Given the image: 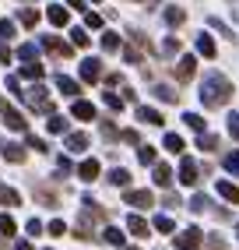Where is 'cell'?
Segmentation results:
<instances>
[{
    "label": "cell",
    "instance_id": "836d02e7",
    "mask_svg": "<svg viewBox=\"0 0 239 250\" xmlns=\"http://www.w3.org/2000/svg\"><path fill=\"white\" fill-rule=\"evenodd\" d=\"M0 236H14V219L11 215H0Z\"/></svg>",
    "mask_w": 239,
    "mask_h": 250
},
{
    "label": "cell",
    "instance_id": "7bdbcfd3",
    "mask_svg": "<svg viewBox=\"0 0 239 250\" xmlns=\"http://www.w3.org/2000/svg\"><path fill=\"white\" fill-rule=\"evenodd\" d=\"M225 169H232V173H239V152H232V155H225Z\"/></svg>",
    "mask_w": 239,
    "mask_h": 250
},
{
    "label": "cell",
    "instance_id": "7402d4cb",
    "mask_svg": "<svg viewBox=\"0 0 239 250\" xmlns=\"http://www.w3.org/2000/svg\"><path fill=\"white\" fill-rule=\"evenodd\" d=\"M18 21H21L25 28H36V25H39V11H32V7H25V11L18 14Z\"/></svg>",
    "mask_w": 239,
    "mask_h": 250
},
{
    "label": "cell",
    "instance_id": "6f0895ef",
    "mask_svg": "<svg viewBox=\"0 0 239 250\" xmlns=\"http://www.w3.org/2000/svg\"><path fill=\"white\" fill-rule=\"evenodd\" d=\"M92 4H99V0H92Z\"/></svg>",
    "mask_w": 239,
    "mask_h": 250
},
{
    "label": "cell",
    "instance_id": "d6986e66",
    "mask_svg": "<svg viewBox=\"0 0 239 250\" xmlns=\"http://www.w3.org/2000/svg\"><path fill=\"white\" fill-rule=\"evenodd\" d=\"M138 120L151 124V127H162V113H159V109H148V106H141V109H138Z\"/></svg>",
    "mask_w": 239,
    "mask_h": 250
},
{
    "label": "cell",
    "instance_id": "db71d44e",
    "mask_svg": "<svg viewBox=\"0 0 239 250\" xmlns=\"http://www.w3.org/2000/svg\"><path fill=\"white\" fill-rule=\"evenodd\" d=\"M67 4H71V7H78V11L84 7V4H81V0H67Z\"/></svg>",
    "mask_w": 239,
    "mask_h": 250
},
{
    "label": "cell",
    "instance_id": "7dc6e473",
    "mask_svg": "<svg viewBox=\"0 0 239 250\" xmlns=\"http://www.w3.org/2000/svg\"><path fill=\"white\" fill-rule=\"evenodd\" d=\"M14 36V25L11 21H0V39H11Z\"/></svg>",
    "mask_w": 239,
    "mask_h": 250
},
{
    "label": "cell",
    "instance_id": "e575fe53",
    "mask_svg": "<svg viewBox=\"0 0 239 250\" xmlns=\"http://www.w3.org/2000/svg\"><path fill=\"white\" fill-rule=\"evenodd\" d=\"M138 159H141L144 166H155V148H151V145H144L141 152H138Z\"/></svg>",
    "mask_w": 239,
    "mask_h": 250
},
{
    "label": "cell",
    "instance_id": "680465c9",
    "mask_svg": "<svg viewBox=\"0 0 239 250\" xmlns=\"http://www.w3.org/2000/svg\"><path fill=\"white\" fill-rule=\"evenodd\" d=\"M236 229H239V226H236Z\"/></svg>",
    "mask_w": 239,
    "mask_h": 250
},
{
    "label": "cell",
    "instance_id": "8d00e7d4",
    "mask_svg": "<svg viewBox=\"0 0 239 250\" xmlns=\"http://www.w3.org/2000/svg\"><path fill=\"white\" fill-rule=\"evenodd\" d=\"M155 229H159V232H173V219H169V215H159V219H155Z\"/></svg>",
    "mask_w": 239,
    "mask_h": 250
},
{
    "label": "cell",
    "instance_id": "c3c4849f",
    "mask_svg": "<svg viewBox=\"0 0 239 250\" xmlns=\"http://www.w3.org/2000/svg\"><path fill=\"white\" fill-rule=\"evenodd\" d=\"M102 138H116V127L109 120H102Z\"/></svg>",
    "mask_w": 239,
    "mask_h": 250
},
{
    "label": "cell",
    "instance_id": "681fc988",
    "mask_svg": "<svg viewBox=\"0 0 239 250\" xmlns=\"http://www.w3.org/2000/svg\"><path fill=\"white\" fill-rule=\"evenodd\" d=\"M208 250H229V247H225V243H221L218 236H211V240H208Z\"/></svg>",
    "mask_w": 239,
    "mask_h": 250
},
{
    "label": "cell",
    "instance_id": "d590c367",
    "mask_svg": "<svg viewBox=\"0 0 239 250\" xmlns=\"http://www.w3.org/2000/svg\"><path fill=\"white\" fill-rule=\"evenodd\" d=\"M106 106H109L113 113H120V109H123V99H120V95H113V92H106Z\"/></svg>",
    "mask_w": 239,
    "mask_h": 250
},
{
    "label": "cell",
    "instance_id": "f546056e",
    "mask_svg": "<svg viewBox=\"0 0 239 250\" xmlns=\"http://www.w3.org/2000/svg\"><path fill=\"white\" fill-rule=\"evenodd\" d=\"M109 183H116V187H127V183H130V173H127V169H120V166H116V169L109 173Z\"/></svg>",
    "mask_w": 239,
    "mask_h": 250
},
{
    "label": "cell",
    "instance_id": "7a4b0ae2",
    "mask_svg": "<svg viewBox=\"0 0 239 250\" xmlns=\"http://www.w3.org/2000/svg\"><path fill=\"white\" fill-rule=\"evenodd\" d=\"M21 99H25V103L36 109V113H53V103H49V95H46V88H42V85L21 92Z\"/></svg>",
    "mask_w": 239,
    "mask_h": 250
},
{
    "label": "cell",
    "instance_id": "d4e9b609",
    "mask_svg": "<svg viewBox=\"0 0 239 250\" xmlns=\"http://www.w3.org/2000/svg\"><path fill=\"white\" fill-rule=\"evenodd\" d=\"M155 95L162 99V103H179V92H173L169 85H155Z\"/></svg>",
    "mask_w": 239,
    "mask_h": 250
},
{
    "label": "cell",
    "instance_id": "816d5d0a",
    "mask_svg": "<svg viewBox=\"0 0 239 250\" xmlns=\"http://www.w3.org/2000/svg\"><path fill=\"white\" fill-rule=\"evenodd\" d=\"M123 141H130V145H138L141 138H138V130H123Z\"/></svg>",
    "mask_w": 239,
    "mask_h": 250
},
{
    "label": "cell",
    "instance_id": "484cf974",
    "mask_svg": "<svg viewBox=\"0 0 239 250\" xmlns=\"http://www.w3.org/2000/svg\"><path fill=\"white\" fill-rule=\"evenodd\" d=\"M165 148H169V152H173V155H183V138L179 134H165Z\"/></svg>",
    "mask_w": 239,
    "mask_h": 250
},
{
    "label": "cell",
    "instance_id": "11a10c76",
    "mask_svg": "<svg viewBox=\"0 0 239 250\" xmlns=\"http://www.w3.org/2000/svg\"><path fill=\"white\" fill-rule=\"evenodd\" d=\"M14 250H32V243H18V247H14Z\"/></svg>",
    "mask_w": 239,
    "mask_h": 250
},
{
    "label": "cell",
    "instance_id": "2e32d148",
    "mask_svg": "<svg viewBox=\"0 0 239 250\" xmlns=\"http://www.w3.org/2000/svg\"><path fill=\"white\" fill-rule=\"evenodd\" d=\"M36 197H39L46 208H57V205H60V194H57V190H49V187H36Z\"/></svg>",
    "mask_w": 239,
    "mask_h": 250
},
{
    "label": "cell",
    "instance_id": "83f0119b",
    "mask_svg": "<svg viewBox=\"0 0 239 250\" xmlns=\"http://www.w3.org/2000/svg\"><path fill=\"white\" fill-rule=\"evenodd\" d=\"M67 18H71V14H67V7H49V21H53L57 28L67 25Z\"/></svg>",
    "mask_w": 239,
    "mask_h": 250
},
{
    "label": "cell",
    "instance_id": "4fadbf2b",
    "mask_svg": "<svg viewBox=\"0 0 239 250\" xmlns=\"http://www.w3.org/2000/svg\"><path fill=\"white\" fill-rule=\"evenodd\" d=\"M0 148H4V159H7V162H25V148H21V145L7 141V145H0Z\"/></svg>",
    "mask_w": 239,
    "mask_h": 250
},
{
    "label": "cell",
    "instance_id": "52a82bcc",
    "mask_svg": "<svg viewBox=\"0 0 239 250\" xmlns=\"http://www.w3.org/2000/svg\"><path fill=\"white\" fill-rule=\"evenodd\" d=\"M0 113H4V124H7L11 130H25V127H28V120H25V116H21L18 109H11V106H4Z\"/></svg>",
    "mask_w": 239,
    "mask_h": 250
},
{
    "label": "cell",
    "instance_id": "603a6c76",
    "mask_svg": "<svg viewBox=\"0 0 239 250\" xmlns=\"http://www.w3.org/2000/svg\"><path fill=\"white\" fill-rule=\"evenodd\" d=\"M165 21L173 25V28L183 25V21H186V11H183V7H169V11H165Z\"/></svg>",
    "mask_w": 239,
    "mask_h": 250
},
{
    "label": "cell",
    "instance_id": "b9f144b4",
    "mask_svg": "<svg viewBox=\"0 0 239 250\" xmlns=\"http://www.w3.org/2000/svg\"><path fill=\"white\" fill-rule=\"evenodd\" d=\"M28 148H36V152H49L46 141H42V138H36V134H28Z\"/></svg>",
    "mask_w": 239,
    "mask_h": 250
},
{
    "label": "cell",
    "instance_id": "ac0fdd59",
    "mask_svg": "<svg viewBox=\"0 0 239 250\" xmlns=\"http://www.w3.org/2000/svg\"><path fill=\"white\" fill-rule=\"evenodd\" d=\"M218 194L225 197V201H232V205H239V187H232L229 180H218Z\"/></svg>",
    "mask_w": 239,
    "mask_h": 250
},
{
    "label": "cell",
    "instance_id": "1f68e13d",
    "mask_svg": "<svg viewBox=\"0 0 239 250\" xmlns=\"http://www.w3.org/2000/svg\"><path fill=\"white\" fill-rule=\"evenodd\" d=\"M102 236H106V243H113V247H123V232H120L116 226H109L106 232H102Z\"/></svg>",
    "mask_w": 239,
    "mask_h": 250
},
{
    "label": "cell",
    "instance_id": "60d3db41",
    "mask_svg": "<svg viewBox=\"0 0 239 250\" xmlns=\"http://www.w3.org/2000/svg\"><path fill=\"white\" fill-rule=\"evenodd\" d=\"M71 42H74V46H88V36H84V28H74V32H71Z\"/></svg>",
    "mask_w": 239,
    "mask_h": 250
},
{
    "label": "cell",
    "instance_id": "4316f807",
    "mask_svg": "<svg viewBox=\"0 0 239 250\" xmlns=\"http://www.w3.org/2000/svg\"><path fill=\"white\" fill-rule=\"evenodd\" d=\"M183 124H186V127H194L197 134H204V116H200V113H186V116H183Z\"/></svg>",
    "mask_w": 239,
    "mask_h": 250
},
{
    "label": "cell",
    "instance_id": "9c48e42d",
    "mask_svg": "<svg viewBox=\"0 0 239 250\" xmlns=\"http://www.w3.org/2000/svg\"><path fill=\"white\" fill-rule=\"evenodd\" d=\"M194 74H197V60H194V57H183V60L176 63V78H179V81H190Z\"/></svg>",
    "mask_w": 239,
    "mask_h": 250
},
{
    "label": "cell",
    "instance_id": "9a60e30c",
    "mask_svg": "<svg viewBox=\"0 0 239 250\" xmlns=\"http://www.w3.org/2000/svg\"><path fill=\"white\" fill-rule=\"evenodd\" d=\"M57 88H60L63 95H78V92H81V85H78L74 78H67V74H57Z\"/></svg>",
    "mask_w": 239,
    "mask_h": 250
},
{
    "label": "cell",
    "instance_id": "d6a6232c",
    "mask_svg": "<svg viewBox=\"0 0 239 250\" xmlns=\"http://www.w3.org/2000/svg\"><path fill=\"white\" fill-rule=\"evenodd\" d=\"M49 134H63V130H67V120H63V116H49Z\"/></svg>",
    "mask_w": 239,
    "mask_h": 250
},
{
    "label": "cell",
    "instance_id": "277c9868",
    "mask_svg": "<svg viewBox=\"0 0 239 250\" xmlns=\"http://www.w3.org/2000/svg\"><path fill=\"white\" fill-rule=\"evenodd\" d=\"M102 78V60H95V57H88L81 63V81H88V85H95V81Z\"/></svg>",
    "mask_w": 239,
    "mask_h": 250
},
{
    "label": "cell",
    "instance_id": "ab89813d",
    "mask_svg": "<svg viewBox=\"0 0 239 250\" xmlns=\"http://www.w3.org/2000/svg\"><path fill=\"white\" fill-rule=\"evenodd\" d=\"M208 205H211V201H208L204 194H197L194 201H190V208H194V211H208Z\"/></svg>",
    "mask_w": 239,
    "mask_h": 250
},
{
    "label": "cell",
    "instance_id": "5b68a950",
    "mask_svg": "<svg viewBox=\"0 0 239 250\" xmlns=\"http://www.w3.org/2000/svg\"><path fill=\"white\" fill-rule=\"evenodd\" d=\"M197 180H200V176H197V166H194L190 159H183V162H179V183H183V187H197Z\"/></svg>",
    "mask_w": 239,
    "mask_h": 250
},
{
    "label": "cell",
    "instance_id": "cb8c5ba5",
    "mask_svg": "<svg viewBox=\"0 0 239 250\" xmlns=\"http://www.w3.org/2000/svg\"><path fill=\"white\" fill-rule=\"evenodd\" d=\"M21 78H32V81H39V78H42V63H36V60H28L25 67H21Z\"/></svg>",
    "mask_w": 239,
    "mask_h": 250
},
{
    "label": "cell",
    "instance_id": "8992f818",
    "mask_svg": "<svg viewBox=\"0 0 239 250\" xmlns=\"http://www.w3.org/2000/svg\"><path fill=\"white\" fill-rule=\"evenodd\" d=\"M123 201H127V205H134V208H151V205H155V197H151L148 190H127Z\"/></svg>",
    "mask_w": 239,
    "mask_h": 250
},
{
    "label": "cell",
    "instance_id": "ba28073f",
    "mask_svg": "<svg viewBox=\"0 0 239 250\" xmlns=\"http://www.w3.org/2000/svg\"><path fill=\"white\" fill-rule=\"evenodd\" d=\"M42 46H46L53 57H71V46H67L63 39H57V36H46V39H42Z\"/></svg>",
    "mask_w": 239,
    "mask_h": 250
},
{
    "label": "cell",
    "instance_id": "30bf717a",
    "mask_svg": "<svg viewBox=\"0 0 239 250\" xmlns=\"http://www.w3.org/2000/svg\"><path fill=\"white\" fill-rule=\"evenodd\" d=\"M78 176H81L84 183H92V180L99 176V162H95V159H84V162L78 166Z\"/></svg>",
    "mask_w": 239,
    "mask_h": 250
},
{
    "label": "cell",
    "instance_id": "74e56055",
    "mask_svg": "<svg viewBox=\"0 0 239 250\" xmlns=\"http://www.w3.org/2000/svg\"><path fill=\"white\" fill-rule=\"evenodd\" d=\"M162 53H165V57L179 53V39H165V42H162Z\"/></svg>",
    "mask_w": 239,
    "mask_h": 250
},
{
    "label": "cell",
    "instance_id": "4dcf8cb0",
    "mask_svg": "<svg viewBox=\"0 0 239 250\" xmlns=\"http://www.w3.org/2000/svg\"><path fill=\"white\" fill-rule=\"evenodd\" d=\"M0 205H21L18 190H11V187H0Z\"/></svg>",
    "mask_w": 239,
    "mask_h": 250
},
{
    "label": "cell",
    "instance_id": "9f6ffc18",
    "mask_svg": "<svg viewBox=\"0 0 239 250\" xmlns=\"http://www.w3.org/2000/svg\"><path fill=\"white\" fill-rule=\"evenodd\" d=\"M0 109H4V103H0Z\"/></svg>",
    "mask_w": 239,
    "mask_h": 250
},
{
    "label": "cell",
    "instance_id": "e0dca14e",
    "mask_svg": "<svg viewBox=\"0 0 239 250\" xmlns=\"http://www.w3.org/2000/svg\"><path fill=\"white\" fill-rule=\"evenodd\" d=\"M88 148V134H67V152H84Z\"/></svg>",
    "mask_w": 239,
    "mask_h": 250
},
{
    "label": "cell",
    "instance_id": "3957f363",
    "mask_svg": "<svg viewBox=\"0 0 239 250\" xmlns=\"http://www.w3.org/2000/svg\"><path fill=\"white\" fill-rule=\"evenodd\" d=\"M173 243H176V250H197V247L204 243V232H200L197 226H190V229H183Z\"/></svg>",
    "mask_w": 239,
    "mask_h": 250
},
{
    "label": "cell",
    "instance_id": "bcb514c9",
    "mask_svg": "<svg viewBox=\"0 0 239 250\" xmlns=\"http://www.w3.org/2000/svg\"><path fill=\"white\" fill-rule=\"evenodd\" d=\"M28 236H42V222H39V219L28 222Z\"/></svg>",
    "mask_w": 239,
    "mask_h": 250
},
{
    "label": "cell",
    "instance_id": "f6af8a7d",
    "mask_svg": "<svg viewBox=\"0 0 239 250\" xmlns=\"http://www.w3.org/2000/svg\"><path fill=\"white\" fill-rule=\"evenodd\" d=\"M229 130H232V138L239 141V113H232V116H229Z\"/></svg>",
    "mask_w": 239,
    "mask_h": 250
},
{
    "label": "cell",
    "instance_id": "44dd1931",
    "mask_svg": "<svg viewBox=\"0 0 239 250\" xmlns=\"http://www.w3.org/2000/svg\"><path fill=\"white\" fill-rule=\"evenodd\" d=\"M197 53L200 57H215L218 49H215V39L211 36H197Z\"/></svg>",
    "mask_w": 239,
    "mask_h": 250
},
{
    "label": "cell",
    "instance_id": "6da1fadb",
    "mask_svg": "<svg viewBox=\"0 0 239 250\" xmlns=\"http://www.w3.org/2000/svg\"><path fill=\"white\" fill-rule=\"evenodd\" d=\"M232 99V81L225 74H208L204 78V88H200V103L208 106V109H218V106H225Z\"/></svg>",
    "mask_w": 239,
    "mask_h": 250
},
{
    "label": "cell",
    "instance_id": "f907efd6",
    "mask_svg": "<svg viewBox=\"0 0 239 250\" xmlns=\"http://www.w3.org/2000/svg\"><path fill=\"white\" fill-rule=\"evenodd\" d=\"M84 21H88V28H99V25H102V18H99V14H92V11H88V18H84Z\"/></svg>",
    "mask_w": 239,
    "mask_h": 250
},
{
    "label": "cell",
    "instance_id": "7c38bea8",
    "mask_svg": "<svg viewBox=\"0 0 239 250\" xmlns=\"http://www.w3.org/2000/svg\"><path fill=\"white\" fill-rule=\"evenodd\" d=\"M127 229L134 232V236H141V240H144V236H151V232H148V222L141 219V215H130V219H127Z\"/></svg>",
    "mask_w": 239,
    "mask_h": 250
},
{
    "label": "cell",
    "instance_id": "8fae6325",
    "mask_svg": "<svg viewBox=\"0 0 239 250\" xmlns=\"http://www.w3.org/2000/svg\"><path fill=\"white\" fill-rule=\"evenodd\" d=\"M71 113L78 116V120H95V106H92V103H84V99H78V103L71 106Z\"/></svg>",
    "mask_w": 239,
    "mask_h": 250
},
{
    "label": "cell",
    "instance_id": "ee69618b",
    "mask_svg": "<svg viewBox=\"0 0 239 250\" xmlns=\"http://www.w3.org/2000/svg\"><path fill=\"white\" fill-rule=\"evenodd\" d=\"M63 232H67V226L57 219V222H49V236H63Z\"/></svg>",
    "mask_w": 239,
    "mask_h": 250
},
{
    "label": "cell",
    "instance_id": "5bb4252c",
    "mask_svg": "<svg viewBox=\"0 0 239 250\" xmlns=\"http://www.w3.org/2000/svg\"><path fill=\"white\" fill-rule=\"evenodd\" d=\"M159 183V187H169V183H173V169H169L165 162H155V176H151Z\"/></svg>",
    "mask_w": 239,
    "mask_h": 250
},
{
    "label": "cell",
    "instance_id": "f5cc1de1",
    "mask_svg": "<svg viewBox=\"0 0 239 250\" xmlns=\"http://www.w3.org/2000/svg\"><path fill=\"white\" fill-rule=\"evenodd\" d=\"M0 60H11V49H7L4 42H0Z\"/></svg>",
    "mask_w": 239,
    "mask_h": 250
},
{
    "label": "cell",
    "instance_id": "ffe728a7",
    "mask_svg": "<svg viewBox=\"0 0 239 250\" xmlns=\"http://www.w3.org/2000/svg\"><path fill=\"white\" fill-rule=\"evenodd\" d=\"M197 148H204V152H218L221 141H218L215 134H208V130H204V134H197Z\"/></svg>",
    "mask_w": 239,
    "mask_h": 250
},
{
    "label": "cell",
    "instance_id": "f1b7e54d",
    "mask_svg": "<svg viewBox=\"0 0 239 250\" xmlns=\"http://www.w3.org/2000/svg\"><path fill=\"white\" fill-rule=\"evenodd\" d=\"M102 49H106V53H116V49H120V36H116V32H106V36H102Z\"/></svg>",
    "mask_w": 239,
    "mask_h": 250
},
{
    "label": "cell",
    "instance_id": "f35d334b",
    "mask_svg": "<svg viewBox=\"0 0 239 250\" xmlns=\"http://www.w3.org/2000/svg\"><path fill=\"white\" fill-rule=\"evenodd\" d=\"M36 53H39V49L32 46V42H25V46L18 49V57H21V60H36Z\"/></svg>",
    "mask_w": 239,
    "mask_h": 250
}]
</instances>
